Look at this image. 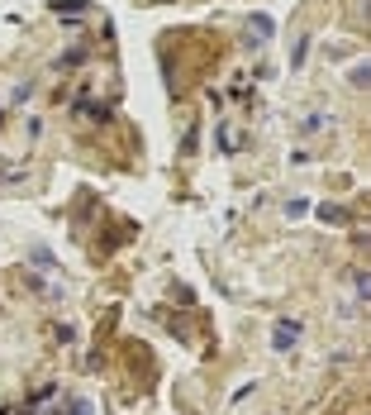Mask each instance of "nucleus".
Wrapping results in <instances>:
<instances>
[{
  "label": "nucleus",
  "instance_id": "nucleus-3",
  "mask_svg": "<svg viewBox=\"0 0 371 415\" xmlns=\"http://www.w3.org/2000/svg\"><path fill=\"white\" fill-rule=\"evenodd\" d=\"M219 143H224V153H238V134H233V129H229V124H224V129H219Z\"/></svg>",
  "mask_w": 371,
  "mask_h": 415
},
{
  "label": "nucleus",
  "instance_id": "nucleus-2",
  "mask_svg": "<svg viewBox=\"0 0 371 415\" xmlns=\"http://www.w3.org/2000/svg\"><path fill=\"white\" fill-rule=\"evenodd\" d=\"M267 38H272V19H253L248 24V48H262Z\"/></svg>",
  "mask_w": 371,
  "mask_h": 415
},
{
  "label": "nucleus",
  "instance_id": "nucleus-1",
  "mask_svg": "<svg viewBox=\"0 0 371 415\" xmlns=\"http://www.w3.org/2000/svg\"><path fill=\"white\" fill-rule=\"evenodd\" d=\"M300 334H305V324H300V320H281V324H277V339H272V348H277V353L295 348V344H300Z\"/></svg>",
  "mask_w": 371,
  "mask_h": 415
}]
</instances>
